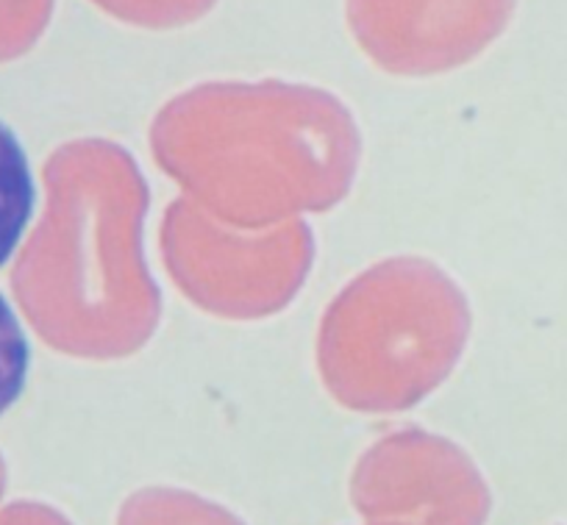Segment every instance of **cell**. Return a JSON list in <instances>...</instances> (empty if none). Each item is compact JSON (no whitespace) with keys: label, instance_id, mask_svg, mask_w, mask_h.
<instances>
[{"label":"cell","instance_id":"6da1fadb","mask_svg":"<svg viewBox=\"0 0 567 525\" xmlns=\"http://www.w3.org/2000/svg\"><path fill=\"white\" fill-rule=\"evenodd\" d=\"M512 0H348L359 45L390 73L465 64L504 29Z\"/></svg>","mask_w":567,"mask_h":525},{"label":"cell","instance_id":"7a4b0ae2","mask_svg":"<svg viewBox=\"0 0 567 525\" xmlns=\"http://www.w3.org/2000/svg\"><path fill=\"white\" fill-rule=\"evenodd\" d=\"M34 204L37 187L29 156L14 131L0 120V267L18 250Z\"/></svg>","mask_w":567,"mask_h":525},{"label":"cell","instance_id":"3957f363","mask_svg":"<svg viewBox=\"0 0 567 525\" xmlns=\"http://www.w3.org/2000/svg\"><path fill=\"white\" fill-rule=\"evenodd\" d=\"M103 12L142 29H176L204 18L217 0H95Z\"/></svg>","mask_w":567,"mask_h":525},{"label":"cell","instance_id":"277c9868","mask_svg":"<svg viewBox=\"0 0 567 525\" xmlns=\"http://www.w3.org/2000/svg\"><path fill=\"white\" fill-rule=\"evenodd\" d=\"M31 348L18 315L0 295V414L7 412L23 392L29 379Z\"/></svg>","mask_w":567,"mask_h":525},{"label":"cell","instance_id":"5b68a950","mask_svg":"<svg viewBox=\"0 0 567 525\" xmlns=\"http://www.w3.org/2000/svg\"><path fill=\"white\" fill-rule=\"evenodd\" d=\"M53 0H0V53L29 45L51 14Z\"/></svg>","mask_w":567,"mask_h":525}]
</instances>
